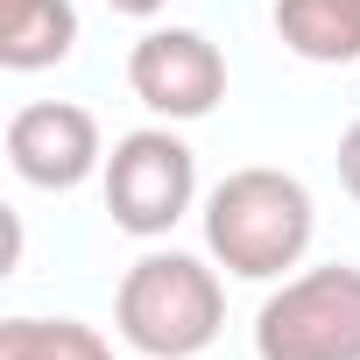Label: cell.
<instances>
[{
    "label": "cell",
    "instance_id": "cell-1",
    "mask_svg": "<svg viewBox=\"0 0 360 360\" xmlns=\"http://www.w3.org/2000/svg\"><path fill=\"white\" fill-rule=\"evenodd\" d=\"M205 255L240 276V283H283L304 269L311 255V233H318V205H311V184L297 169H269V162H248V169H226L219 184L205 191Z\"/></svg>",
    "mask_w": 360,
    "mask_h": 360
},
{
    "label": "cell",
    "instance_id": "cell-2",
    "mask_svg": "<svg viewBox=\"0 0 360 360\" xmlns=\"http://www.w3.org/2000/svg\"><path fill=\"white\" fill-rule=\"evenodd\" d=\"M113 332L148 360H198L226 332L219 262L184 248H148L113 290Z\"/></svg>",
    "mask_w": 360,
    "mask_h": 360
},
{
    "label": "cell",
    "instance_id": "cell-3",
    "mask_svg": "<svg viewBox=\"0 0 360 360\" xmlns=\"http://www.w3.org/2000/svg\"><path fill=\"white\" fill-rule=\"evenodd\" d=\"M255 360H360V269L318 262L283 276L255 311Z\"/></svg>",
    "mask_w": 360,
    "mask_h": 360
},
{
    "label": "cell",
    "instance_id": "cell-4",
    "mask_svg": "<svg viewBox=\"0 0 360 360\" xmlns=\"http://www.w3.org/2000/svg\"><path fill=\"white\" fill-rule=\"evenodd\" d=\"M99 191H106V212H113L120 233L162 240L176 219L198 205V155H191V141L176 134L169 120L134 127V134H120V141L106 148Z\"/></svg>",
    "mask_w": 360,
    "mask_h": 360
},
{
    "label": "cell",
    "instance_id": "cell-5",
    "mask_svg": "<svg viewBox=\"0 0 360 360\" xmlns=\"http://www.w3.org/2000/svg\"><path fill=\"white\" fill-rule=\"evenodd\" d=\"M127 92L155 120H205L226 99V57L205 29H148L127 50Z\"/></svg>",
    "mask_w": 360,
    "mask_h": 360
},
{
    "label": "cell",
    "instance_id": "cell-6",
    "mask_svg": "<svg viewBox=\"0 0 360 360\" xmlns=\"http://www.w3.org/2000/svg\"><path fill=\"white\" fill-rule=\"evenodd\" d=\"M8 169L36 191H78L85 176L106 169L99 113L78 99H29L8 120Z\"/></svg>",
    "mask_w": 360,
    "mask_h": 360
},
{
    "label": "cell",
    "instance_id": "cell-7",
    "mask_svg": "<svg viewBox=\"0 0 360 360\" xmlns=\"http://www.w3.org/2000/svg\"><path fill=\"white\" fill-rule=\"evenodd\" d=\"M71 50H78L71 0H0V64L8 71H50Z\"/></svg>",
    "mask_w": 360,
    "mask_h": 360
},
{
    "label": "cell",
    "instance_id": "cell-8",
    "mask_svg": "<svg viewBox=\"0 0 360 360\" xmlns=\"http://www.w3.org/2000/svg\"><path fill=\"white\" fill-rule=\"evenodd\" d=\"M276 36L304 64H360V0H276Z\"/></svg>",
    "mask_w": 360,
    "mask_h": 360
},
{
    "label": "cell",
    "instance_id": "cell-9",
    "mask_svg": "<svg viewBox=\"0 0 360 360\" xmlns=\"http://www.w3.org/2000/svg\"><path fill=\"white\" fill-rule=\"evenodd\" d=\"M0 360H113V339L85 318H8Z\"/></svg>",
    "mask_w": 360,
    "mask_h": 360
},
{
    "label": "cell",
    "instance_id": "cell-10",
    "mask_svg": "<svg viewBox=\"0 0 360 360\" xmlns=\"http://www.w3.org/2000/svg\"><path fill=\"white\" fill-rule=\"evenodd\" d=\"M339 184H346V198L360 205V120L339 134Z\"/></svg>",
    "mask_w": 360,
    "mask_h": 360
},
{
    "label": "cell",
    "instance_id": "cell-11",
    "mask_svg": "<svg viewBox=\"0 0 360 360\" xmlns=\"http://www.w3.org/2000/svg\"><path fill=\"white\" fill-rule=\"evenodd\" d=\"M106 8H113V15H134V22H148V15H162V8H169V0H106Z\"/></svg>",
    "mask_w": 360,
    "mask_h": 360
}]
</instances>
